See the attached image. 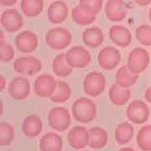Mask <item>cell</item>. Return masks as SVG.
Listing matches in <instances>:
<instances>
[{"instance_id":"obj_5","label":"cell","mask_w":151,"mask_h":151,"mask_svg":"<svg viewBox=\"0 0 151 151\" xmlns=\"http://www.w3.org/2000/svg\"><path fill=\"white\" fill-rule=\"evenodd\" d=\"M66 62L73 69L84 68L91 62V54L86 48L76 45L65 54Z\"/></svg>"},{"instance_id":"obj_41","label":"cell","mask_w":151,"mask_h":151,"mask_svg":"<svg viewBox=\"0 0 151 151\" xmlns=\"http://www.w3.org/2000/svg\"><path fill=\"white\" fill-rule=\"evenodd\" d=\"M149 19H150V21L151 22V8L150 9V11H149Z\"/></svg>"},{"instance_id":"obj_11","label":"cell","mask_w":151,"mask_h":151,"mask_svg":"<svg viewBox=\"0 0 151 151\" xmlns=\"http://www.w3.org/2000/svg\"><path fill=\"white\" fill-rule=\"evenodd\" d=\"M129 10V5L124 0H108L105 5V15L110 21L124 20Z\"/></svg>"},{"instance_id":"obj_13","label":"cell","mask_w":151,"mask_h":151,"mask_svg":"<svg viewBox=\"0 0 151 151\" xmlns=\"http://www.w3.org/2000/svg\"><path fill=\"white\" fill-rule=\"evenodd\" d=\"M16 48L23 53H32L38 46V37L35 33L24 30L15 37Z\"/></svg>"},{"instance_id":"obj_37","label":"cell","mask_w":151,"mask_h":151,"mask_svg":"<svg viewBox=\"0 0 151 151\" xmlns=\"http://www.w3.org/2000/svg\"><path fill=\"white\" fill-rule=\"evenodd\" d=\"M6 86V81L4 76H0V92H3Z\"/></svg>"},{"instance_id":"obj_39","label":"cell","mask_w":151,"mask_h":151,"mask_svg":"<svg viewBox=\"0 0 151 151\" xmlns=\"http://www.w3.org/2000/svg\"><path fill=\"white\" fill-rule=\"evenodd\" d=\"M118 151H136V150H134V149H132V148L127 147V148H123V149H120V150Z\"/></svg>"},{"instance_id":"obj_18","label":"cell","mask_w":151,"mask_h":151,"mask_svg":"<svg viewBox=\"0 0 151 151\" xmlns=\"http://www.w3.org/2000/svg\"><path fill=\"white\" fill-rule=\"evenodd\" d=\"M43 124L37 115H29L24 119L22 124V131L29 138H35L42 132Z\"/></svg>"},{"instance_id":"obj_29","label":"cell","mask_w":151,"mask_h":151,"mask_svg":"<svg viewBox=\"0 0 151 151\" xmlns=\"http://www.w3.org/2000/svg\"><path fill=\"white\" fill-rule=\"evenodd\" d=\"M137 144L141 150L151 151V125H146L137 134Z\"/></svg>"},{"instance_id":"obj_4","label":"cell","mask_w":151,"mask_h":151,"mask_svg":"<svg viewBox=\"0 0 151 151\" xmlns=\"http://www.w3.org/2000/svg\"><path fill=\"white\" fill-rule=\"evenodd\" d=\"M106 87V78L98 71H92L87 74L83 81V89L86 95L97 97L103 93Z\"/></svg>"},{"instance_id":"obj_21","label":"cell","mask_w":151,"mask_h":151,"mask_svg":"<svg viewBox=\"0 0 151 151\" xmlns=\"http://www.w3.org/2000/svg\"><path fill=\"white\" fill-rule=\"evenodd\" d=\"M108 97L111 103L116 106H124L129 101L131 91L129 88H124L118 84H113L108 92Z\"/></svg>"},{"instance_id":"obj_34","label":"cell","mask_w":151,"mask_h":151,"mask_svg":"<svg viewBox=\"0 0 151 151\" xmlns=\"http://www.w3.org/2000/svg\"><path fill=\"white\" fill-rule=\"evenodd\" d=\"M18 2V0H0V4L3 6H13Z\"/></svg>"},{"instance_id":"obj_20","label":"cell","mask_w":151,"mask_h":151,"mask_svg":"<svg viewBox=\"0 0 151 151\" xmlns=\"http://www.w3.org/2000/svg\"><path fill=\"white\" fill-rule=\"evenodd\" d=\"M62 146V138L53 132L44 134L40 140V149L41 151H61Z\"/></svg>"},{"instance_id":"obj_25","label":"cell","mask_w":151,"mask_h":151,"mask_svg":"<svg viewBox=\"0 0 151 151\" xmlns=\"http://www.w3.org/2000/svg\"><path fill=\"white\" fill-rule=\"evenodd\" d=\"M134 134V128L128 122L121 123L115 129V139L119 145H125L129 143L133 139Z\"/></svg>"},{"instance_id":"obj_16","label":"cell","mask_w":151,"mask_h":151,"mask_svg":"<svg viewBox=\"0 0 151 151\" xmlns=\"http://www.w3.org/2000/svg\"><path fill=\"white\" fill-rule=\"evenodd\" d=\"M69 15V8L63 1H55L48 8L47 16L49 21L55 24H62Z\"/></svg>"},{"instance_id":"obj_8","label":"cell","mask_w":151,"mask_h":151,"mask_svg":"<svg viewBox=\"0 0 151 151\" xmlns=\"http://www.w3.org/2000/svg\"><path fill=\"white\" fill-rule=\"evenodd\" d=\"M150 113L148 105L140 100H134L130 103L126 110L128 119L136 124H145L150 118Z\"/></svg>"},{"instance_id":"obj_31","label":"cell","mask_w":151,"mask_h":151,"mask_svg":"<svg viewBox=\"0 0 151 151\" xmlns=\"http://www.w3.org/2000/svg\"><path fill=\"white\" fill-rule=\"evenodd\" d=\"M135 36L138 41L145 45H151V26L148 24H141L135 30Z\"/></svg>"},{"instance_id":"obj_38","label":"cell","mask_w":151,"mask_h":151,"mask_svg":"<svg viewBox=\"0 0 151 151\" xmlns=\"http://www.w3.org/2000/svg\"><path fill=\"white\" fill-rule=\"evenodd\" d=\"M5 43V40H4V31L1 30L0 31V44Z\"/></svg>"},{"instance_id":"obj_35","label":"cell","mask_w":151,"mask_h":151,"mask_svg":"<svg viewBox=\"0 0 151 151\" xmlns=\"http://www.w3.org/2000/svg\"><path fill=\"white\" fill-rule=\"evenodd\" d=\"M135 3L139 6L145 7L151 4V0H134Z\"/></svg>"},{"instance_id":"obj_19","label":"cell","mask_w":151,"mask_h":151,"mask_svg":"<svg viewBox=\"0 0 151 151\" xmlns=\"http://www.w3.org/2000/svg\"><path fill=\"white\" fill-rule=\"evenodd\" d=\"M82 41L87 47L96 49L99 47L104 40V34L98 27L93 26L86 29L81 35Z\"/></svg>"},{"instance_id":"obj_24","label":"cell","mask_w":151,"mask_h":151,"mask_svg":"<svg viewBox=\"0 0 151 151\" xmlns=\"http://www.w3.org/2000/svg\"><path fill=\"white\" fill-rule=\"evenodd\" d=\"M108 143V133L100 127H94L89 130V145L92 149L100 150Z\"/></svg>"},{"instance_id":"obj_22","label":"cell","mask_w":151,"mask_h":151,"mask_svg":"<svg viewBox=\"0 0 151 151\" xmlns=\"http://www.w3.org/2000/svg\"><path fill=\"white\" fill-rule=\"evenodd\" d=\"M139 79V74H136L130 70L126 65L119 68L115 76V82L119 86L129 88L133 85H134Z\"/></svg>"},{"instance_id":"obj_1","label":"cell","mask_w":151,"mask_h":151,"mask_svg":"<svg viewBox=\"0 0 151 151\" xmlns=\"http://www.w3.org/2000/svg\"><path fill=\"white\" fill-rule=\"evenodd\" d=\"M71 113L76 121L87 124L96 118L97 106L91 99L87 97H80L72 104Z\"/></svg>"},{"instance_id":"obj_26","label":"cell","mask_w":151,"mask_h":151,"mask_svg":"<svg viewBox=\"0 0 151 151\" xmlns=\"http://www.w3.org/2000/svg\"><path fill=\"white\" fill-rule=\"evenodd\" d=\"M21 10L27 17H36L44 9V0H21Z\"/></svg>"},{"instance_id":"obj_6","label":"cell","mask_w":151,"mask_h":151,"mask_svg":"<svg viewBox=\"0 0 151 151\" xmlns=\"http://www.w3.org/2000/svg\"><path fill=\"white\" fill-rule=\"evenodd\" d=\"M150 64V54L143 48L133 50L129 55L127 66L136 74L144 72Z\"/></svg>"},{"instance_id":"obj_32","label":"cell","mask_w":151,"mask_h":151,"mask_svg":"<svg viewBox=\"0 0 151 151\" xmlns=\"http://www.w3.org/2000/svg\"><path fill=\"white\" fill-rule=\"evenodd\" d=\"M14 49L9 43L0 44V60L2 62L8 63L14 57Z\"/></svg>"},{"instance_id":"obj_2","label":"cell","mask_w":151,"mask_h":151,"mask_svg":"<svg viewBox=\"0 0 151 151\" xmlns=\"http://www.w3.org/2000/svg\"><path fill=\"white\" fill-rule=\"evenodd\" d=\"M45 40L50 48L60 50L70 45L72 41V35L67 29L56 27L50 29L46 33Z\"/></svg>"},{"instance_id":"obj_33","label":"cell","mask_w":151,"mask_h":151,"mask_svg":"<svg viewBox=\"0 0 151 151\" xmlns=\"http://www.w3.org/2000/svg\"><path fill=\"white\" fill-rule=\"evenodd\" d=\"M103 0H80L79 5L93 14H98L103 8Z\"/></svg>"},{"instance_id":"obj_17","label":"cell","mask_w":151,"mask_h":151,"mask_svg":"<svg viewBox=\"0 0 151 151\" xmlns=\"http://www.w3.org/2000/svg\"><path fill=\"white\" fill-rule=\"evenodd\" d=\"M109 38L113 43L122 48L129 46L132 42V34L123 25H113L110 28Z\"/></svg>"},{"instance_id":"obj_27","label":"cell","mask_w":151,"mask_h":151,"mask_svg":"<svg viewBox=\"0 0 151 151\" xmlns=\"http://www.w3.org/2000/svg\"><path fill=\"white\" fill-rule=\"evenodd\" d=\"M52 70L57 76L66 77L71 74L73 68L66 62L65 54H59L52 60Z\"/></svg>"},{"instance_id":"obj_12","label":"cell","mask_w":151,"mask_h":151,"mask_svg":"<svg viewBox=\"0 0 151 151\" xmlns=\"http://www.w3.org/2000/svg\"><path fill=\"white\" fill-rule=\"evenodd\" d=\"M0 21L2 27L9 33L17 32L24 25L23 17L14 9H9L4 11L1 14Z\"/></svg>"},{"instance_id":"obj_15","label":"cell","mask_w":151,"mask_h":151,"mask_svg":"<svg viewBox=\"0 0 151 151\" xmlns=\"http://www.w3.org/2000/svg\"><path fill=\"white\" fill-rule=\"evenodd\" d=\"M68 143L74 150H81L89 145V131L84 127L76 126L68 133Z\"/></svg>"},{"instance_id":"obj_36","label":"cell","mask_w":151,"mask_h":151,"mask_svg":"<svg viewBox=\"0 0 151 151\" xmlns=\"http://www.w3.org/2000/svg\"><path fill=\"white\" fill-rule=\"evenodd\" d=\"M145 97L146 101L148 103H151V86H150L148 89H146L145 93Z\"/></svg>"},{"instance_id":"obj_28","label":"cell","mask_w":151,"mask_h":151,"mask_svg":"<svg viewBox=\"0 0 151 151\" xmlns=\"http://www.w3.org/2000/svg\"><path fill=\"white\" fill-rule=\"evenodd\" d=\"M70 95L71 89L69 84H67L65 81H58L56 89L52 96L50 97V99L53 103H65L67 100H69Z\"/></svg>"},{"instance_id":"obj_3","label":"cell","mask_w":151,"mask_h":151,"mask_svg":"<svg viewBox=\"0 0 151 151\" xmlns=\"http://www.w3.org/2000/svg\"><path fill=\"white\" fill-rule=\"evenodd\" d=\"M48 123L52 129L59 132L65 131L71 123L69 111L63 107L52 108L48 114Z\"/></svg>"},{"instance_id":"obj_14","label":"cell","mask_w":151,"mask_h":151,"mask_svg":"<svg viewBox=\"0 0 151 151\" xmlns=\"http://www.w3.org/2000/svg\"><path fill=\"white\" fill-rule=\"evenodd\" d=\"M9 93L15 100H23L29 97L30 93V84L27 78L18 76L14 78L9 86Z\"/></svg>"},{"instance_id":"obj_10","label":"cell","mask_w":151,"mask_h":151,"mask_svg":"<svg viewBox=\"0 0 151 151\" xmlns=\"http://www.w3.org/2000/svg\"><path fill=\"white\" fill-rule=\"evenodd\" d=\"M57 82L54 76L43 74L38 76L35 81L34 92L40 97H50L54 93Z\"/></svg>"},{"instance_id":"obj_7","label":"cell","mask_w":151,"mask_h":151,"mask_svg":"<svg viewBox=\"0 0 151 151\" xmlns=\"http://www.w3.org/2000/svg\"><path fill=\"white\" fill-rule=\"evenodd\" d=\"M121 54L118 49L113 46H106L98 53V65L103 70H112L115 69L120 63Z\"/></svg>"},{"instance_id":"obj_30","label":"cell","mask_w":151,"mask_h":151,"mask_svg":"<svg viewBox=\"0 0 151 151\" xmlns=\"http://www.w3.org/2000/svg\"><path fill=\"white\" fill-rule=\"evenodd\" d=\"M14 129L9 123H0V145L8 146L11 145L14 139Z\"/></svg>"},{"instance_id":"obj_40","label":"cell","mask_w":151,"mask_h":151,"mask_svg":"<svg viewBox=\"0 0 151 151\" xmlns=\"http://www.w3.org/2000/svg\"><path fill=\"white\" fill-rule=\"evenodd\" d=\"M0 106H1V113H0V114L2 115V114H3V110H4V109H3V102L0 103Z\"/></svg>"},{"instance_id":"obj_23","label":"cell","mask_w":151,"mask_h":151,"mask_svg":"<svg viewBox=\"0 0 151 151\" xmlns=\"http://www.w3.org/2000/svg\"><path fill=\"white\" fill-rule=\"evenodd\" d=\"M71 19L76 24L81 26H86L88 24H91L96 20L97 14L86 10V9L78 4L72 9Z\"/></svg>"},{"instance_id":"obj_9","label":"cell","mask_w":151,"mask_h":151,"mask_svg":"<svg viewBox=\"0 0 151 151\" xmlns=\"http://www.w3.org/2000/svg\"><path fill=\"white\" fill-rule=\"evenodd\" d=\"M14 68L17 73L21 75L32 76L39 73L42 69V63L34 56H22L14 61Z\"/></svg>"}]
</instances>
